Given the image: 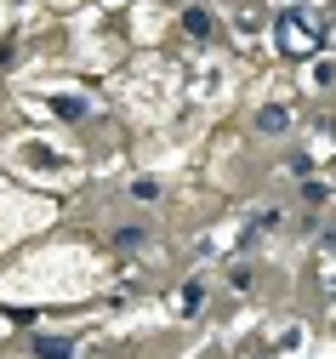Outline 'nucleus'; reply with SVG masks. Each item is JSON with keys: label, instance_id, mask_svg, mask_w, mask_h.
<instances>
[{"label": "nucleus", "instance_id": "3", "mask_svg": "<svg viewBox=\"0 0 336 359\" xmlns=\"http://www.w3.org/2000/svg\"><path fill=\"white\" fill-rule=\"evenodd\" d=\"M182 29H188V34H211V18H206L200 6H188V12H182Z\"/></svg>", "mask_w": 336, "mask_h": 359}, {"label": "nucleus", "instance_id": "2", "mask_svg": "<svg viewBox=\"0 0 336 359\" xmlns=\"http://www.w3.org/2000/svg\"><path fill=\"white\" fill-rule=\"evenodd\" d=\"M34 353H40V359H74V342H63V337H40Z\"/></svg>", "mask_w": 336, "mask_h": 359}, {"label": "nucleus", "instance_id": "1", "mask_svg": "<svg viewBox=\"0 0 336 359\" xmlns=\"http://www.w3.org/2000/svg\"><path fill=\"white\" fill-rule=\"evenodd\" d=\"M285 52L308 57V52H314V29H297V23H285Z\"/></svg>", "mask_w": 336, "mask_h": 359}, {"label": "nucleus", "instance_id": "4", "mask_svg": "<svg viewBox=\"0 0 336 359\" xmlns=\"http://www.w3.org/2000/svg\"><path fill=\"white\" fill-rule=\"evenodd\" d=\"M257 126H262V131H285V109H262Z\"/></svg>", "mask_w": 336, "mask_h": 359}]
</instances>
